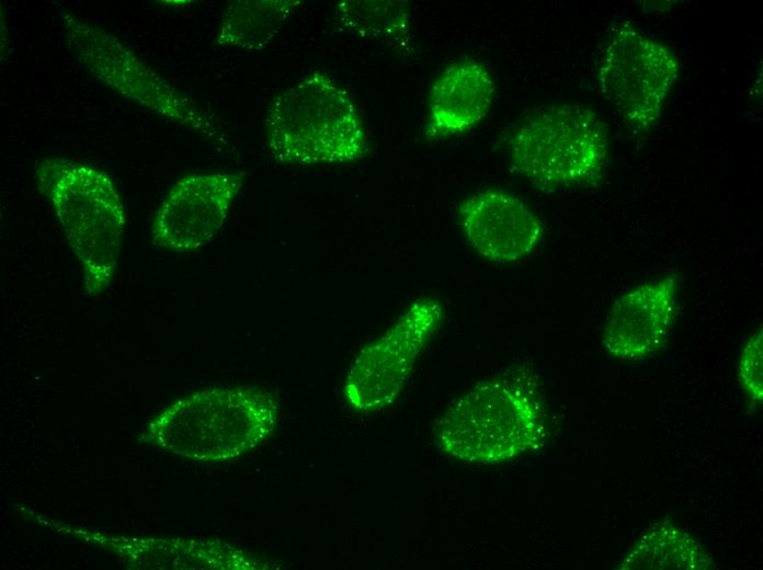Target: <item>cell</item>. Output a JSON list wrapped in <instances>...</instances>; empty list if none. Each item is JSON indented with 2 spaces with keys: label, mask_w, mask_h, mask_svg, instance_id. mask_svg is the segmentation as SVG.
<instances>
[{
  "label": "cell",
  "mask_w": 763,
  "mask_h": 570,
  "mask_svg": "<svg viewBox=\"0 0 763 570\" xmlns=\"http://www.w3.org/2000/svg\"><path fill=\"white\" fill-rule=\"evenodd\" d=\"M434 433L442 453L471 464H500L536 449L546 436L536 376L512 367L478 381L445 410Z\"/></svg>",
  "instance_id": "6da1fadb"
},
{
  "label": "cell",
  "mask_w": 763,
  "mask_h": 570,
  "mask_svg": "<svg viewBox=\"0 0 763 570\" xmlns=\"http://www.w3.org/2000/svg\"><path fill=\"white\" fill-rule=\"evenodd\" d=\"M280 409L274 396L258 387H209L187 395L160 412L143 433L144 441L196 461L237 458L276 430Z\"/></svg>",
  "instance_id": "7a4b0ae2"
},
{
  "label": "cell",
  "mask_w": 763,
  "mask_h": 570,
  "mask_svg": "<svg viewBox=\"0 0 763 570\" xmlns=\"http://www.w3.org/2000/svg\"><path fill=\"white\" fill-rule=\"evenodd\" d=\"M34 179L80 264L86 295L104 294L116 274L126 229L125 206L112 178L91 166L50 157L37 162Z\"/></svg>",
  "instance_id": "3957f363"
},
{
  "label": "cell",
  "mask_w": 763,
  "mask_h": 570,
  "mask_svg": "<svg viewBox=\"0 0 763 570\" xmlns=\"http://www.w3.org/2000/svg\"><path fill=\"white\" fill-rule=\"evenodd\" d=\"M265 145L277 162L311 167L346 164L364 158L368 140L349 92L314 71L280 93L264 121Z\"/></svg>",
  "instance_id": "277c9868"
},
{
  "label": "cell",
  "mask_w": 763,
  "mask_h": 570,
  "mask_svg": "<svg viewBox=\"0 0 763 570\" xmlns=\"http://www.w3.org/2000/svg\"><path fill=\"white\" fill-rule=\"evenodd\" d=\"M508 158L513 172L544 190L592 185L605 174L606 128L585 106L542 105L513 128Z\"/></svg>",
  "instance_id": "5b68a950"
},
{
  "label": "cell",
  "mask_w": 763,
  "mask_h": 570,
  "mask_svg": "<svg viewBox=\"0 0 763 570\" xmlns=\"http://www.w3.org/2000/svg\"><path fill=\"white\" fill-rule=\"evenodd\" d=\"M67 47L96 80L123 98L212 140L226 142L220 125L194 100L147 66L104 29L60 8Z\"/></svg>",
  "instance_id": "8992f818"
},
{
  "label": "cell",
  "mask_w": 763,
  "mask_h": 570,
  "mask_svg": "<svg viewBox=\"0 0 763 570\" xmlns=\"http://www.w3.org/2000/svg\"><path fill=\"white\" fill-rule=\"evenodd\" d=\"M680 71L664 44L630 23L612 29L597 72L600 89L627 126L646 133L656 125Z\"/></svg>",
  "instance_id": "52a82bcc"
},
{
  "label": "cell",
  "mask_w": 763,
  "mask_h": 570,
  "mask_svg": "<svg viewBox=\"0 0 763 570\" xmlns=\"http://www.w3.org/2000/svg\"><path fill=\"white\" fill-rule=\"evenodd\" d=\"M433 296L413 300L395 323L363 347L352 361L343 384L348 406L372 413L390 406L402 391L414 364L444 319Z\"/></svg>",
  "instance_id": "ba28073f"
},
{
  "label": "cell",
  "mask_w": 763,
  "mask_h": 570,
  "mask_svg": "<svg viewBox=\"0 0 763 570\" xmlns=\"http://www.w3.org/2000/svg\"><path fill=\"white\" fill-rule=\"evenodd\" d=\"M243 180L242 172H212L179 179L155 213L152 243L176 253L203 248L223 227Z\"/></svg>",
  "instance_id": "9c48e42d"
},
{
  "label": "cell",
  "mask_w": 763,
  "mask_h": 570,
  "mask_svg": "<svg viewBox=\"0 0 763 570\" xmlns=\"http://www.w3.org/2000/svg\"><path fill=\"white\" fill-rule=\"evenodd\" d=\"M471 248L494 263H512L531 254L543 237V224L519 196L487 189L468 195L457 209Z\"/></svg>",
  "instance_id": "30bf717a"
},
{
  "label": "cell",
  "mask_w": 763,
  "mask_h": 570,
  "mask_svg": "<svg viewBox=\"0 0 763 570\" xmlns=\"http://www.w3.org/2000/svg\"><path fill=\"white\" fill-rule=\"evenodd\" d=\"M677 276L665 275L634 287L614 300L602 344L613 357L640 361L664 344L676 308Z\"/></svg>",
  "instance_id": "8fae6325"
},
{
  "label": "cell",
  "mask_w": 763,
  "mask_h": 570,
  "mask_svg": "<svg viewBox=\"0 0 763 570\" xmlns=\"http://www.w3.org/2000/svg\"><path fill=\"white\" fill-rule=\"evenodd\" d=\"M494 91V81L482 64L471 59L451 64L430 90L425 138L452 137L474 128L490 111Z\"/></svg>",
  "instance_id": "7c38bea8"
},
{
  "label": "cell",
  "mask_w": 763,
  "mask_h": 570,
  "mask_svg": "<svg viewBox=\"0 0 763 570\" xmlns=\"http://www.w3.org/2000/svg\"><path fill=\"white\" fill-rule=\"evenodd\" d=\"M332 15L341 31L377 41L401 54L414 52L408 1L341 0L333 5Z\"/></svg>",
  "instance_id": "4fadbf2b"
},
{
  "label": "cell",
  "mask_w": 763,
  "mask_h": 570,
  "mask_svg": "<svg viewBox=\"0 0 763 570\" xmlns=\"http://www.w3.org/2000/svg\"><path fill=\"white\" fill-rule=\"evenodd\" d=\"M705 548L680 526L661 521L647 528L617 563L624 570L711 569Z\"/></svg>",
  "instance_id": "5bb4252c"
},
{
  "label": "cell",
  "mask_w": 763,
  "mask_h": 570,
  "mask_svg": "<svg viewBox=\"0 0 763 570\" xmlns=\"http://www.w3.org/2000/svg\"><path fill=\"white\" fill-rule=\"evenodd\" d=\"M300 4L299 0L234 1L223 14L214 43L249 52L265 49Z\"/></svg>",
  "instance_id": "9a60e30c"
},
{
  "label": "cell",
  "mask_w": 763,
  "mask_h": 570,
  "mask_svg": "<svg viewBox=\"0 0 763 570\" xmlns=\"http://www.w3.org/2000/svg\"><path fill=\"white\" fill-rule=\"evenodd\" d=\"M763 335L756 330L744 344L739 364L738 378L743 391L754 402L763 399L762 367H763Z\"/></svg>",
  "instance_id": "2e32d148"
}]
</instances>
